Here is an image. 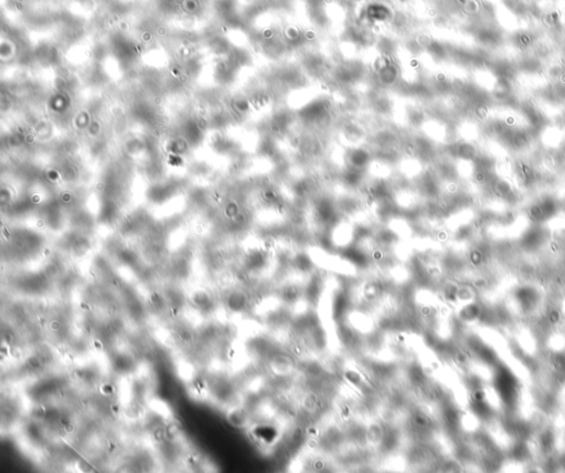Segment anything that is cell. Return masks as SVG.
<instances>
[{"instance_id":"6da1fadb","label":"cell","mask_w":565,"mask_h":473,"mask_svg":"<svg viewBox=\"0 0 565 473\" xmlns=\"http://www.w3.org/2000/svg\"><path fill=\"white\" fill-rule=\"evenodd\" d=\"M227 420L235 427H245L248 424V416L242 408L234 407L227 413Z\"/></svg>"},{"instance_id":"7a4b0ae2","label":"cell","mask_w":565,"mask_h":473,"mask_svg":"<svg viewBox=\"0 0 565 473\" xmlns=\"http://www.w3.org/2000/svg\"><path fill=\"white\" fill-rule=\"evenodd\" d=\"M383 436H384V433H383L381 426L377 424H371V426H369L366 430V438L371 445L380 444Z\"/></svg>"}]
</instances>
